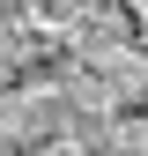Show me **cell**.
<instances>
[{
    "label": "cell",
    "mask_w": 148,
    "mask_h": 156,
    "mask_svg": "<svg viewBox=\"0 0 148 156\" xmlns=\"http://www.w3.org/2000/svg\"><path fill=\"white\" fill-rule=\"evenodd\" d=\"M0 141H8V149H37V134H30V97H22V89H0Z\"/></svg>",
    "instance_id": "4"
},
{
    "label": "cell",
    "mask_w": 148,
    "mask_h": 156,
    "mask_svg": "<svg viewBox=\"0 0 148 156\" xmlns=\"http://www.w3.org/2000/svg\"><path fill=\"white\" fill-rule=\"evenodd\" d=\"M22 23V0H0V30H15Z\"/></svg>",
    "instance_id": "6"
},
{
    "label": "cell",
    "mask_w": 148,
    "mask_h": 156,
    "mask_svg": "<svg viewBox=\"0 0 148 156\" xmlns=\"http://www.w3.org/2000/svg\"><path fill=\"white\" fill-rule=\"evenodd\" d=\"M126 8H133V15H141V23H148V0H126Z\"/></svg>",
    "instance_id": "7"
},
{
    "label": "cell",
    "mask_w": 148,
    "mask_h": 156,
    "mask_svg": "<svg viewBox=\"0 0 148 156\" xmlns=\"http://www.w3.org/2000/svg\"><path fill=\"white\" fill-rule=\"evenodd\" d=\"M30 156H96V149H89V134H52V141H37Z\"/></svg>",
    "instance_id": "5"
},
{
    "label": "cell",
    "mask_w": 148,
    "mask_h": 156,
    "mask_svg": "<svg viewBox=\"0 0 148 156\" xmlns=\"http://www.w3.org/2000/svg\"><path fill=\"white\" fill-rule=\"evenodd\" d=\"M82 67H96V82L119 97V104H148V37L104 52V60H82Z\"/></svg>",
    "instance_id": "2"
},
{
    "label": "cell",
    "mask_w": 148,
    "mask_h": 156,
    "mask_svg": "<svg viewBox=\"0 0 148 156\" xmlns=\"http://www.w3.org/2000/svg\"><path fill=\"white\" fill-rule=\"evenodd\" d=\"M133 37H141V15L126 8V0H89V8L74 15L67 45H74V60H104V52L133 45Z\"/></svg>",
    "instance_id": "1"
},
{
    "label": "cell",
    "mask_w": 148,
    "mask_h": 156,
    "mask_svg": "<svg viewBox=\"0 0 148 156\" xmlns=\"http://www.w3.org/2000/svg\"><path fill=\"white\" fill-rule=\"evenodd\" d=\"M82 8H89V0H22V23H30V30H45V37H67Z\"/></svg>",
    "instance_id": "3"
},
{
    "label": "cell",
    "mask_w": 148,
    "mask_h": 156,
    "mask_svg": "<svg viewBox=\"0 0 148 156\" xmlns=\"http://www.w3.org/2000/svg\"><path fill=\"white\" fill-rule=\"evenodd\" d=\"M96 156H119V149H96Z\"/></svg>",
    "instance_id": "8"
}]
</instances>
